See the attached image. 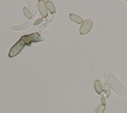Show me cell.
<instances>
[{
	"label": "cell",
	"mask_w": 127,
	"mask_h": 113,
	"mask_svg": "<svg viewBox=\"0 0 127 113\" xmlns=\"http://www.w3.org/2000/svg\"><path fill=\"white\" fill-rule=\"evenodd\" d=\"M100 101L101 104L97 108L95 113H103L105 110L106 107V100L104 95L101 96Z\"/></svg>",
	"instance_id": "cell-6"
},
{
	"label": "cell",
	"mask_w": 127,
	"mask_h": 113,
	"mask_svg": "<svg viewBox=\"0 0 127 113\" xmlns=\"http://www.w3.org/2000/svg\"><path fill=\"white\" fill-rule=\"evenodd\" d=\"M43 21V18H39L35 21V22L34 23V25H37L39 24L40 23H41Z\"/></svg>",
	"instance_id": "cell-12"
},
{
	"label": "cell",
	"mask_w": 127,
	"mask_h": 113,
	"mask_svg": "<svg viewBox=\"0 0 127 113\" xmlns=\"http://www.w3.org/2000/svg\"><path fill=\"white\" fill-rule=\"evenodd\" d=\"M69 17L71 20H72V21H73L78 24H81L83 21V19L81 17H80V16H78L76 14H72V13L70 14L69 15Z\"/></svg>",
	"instance_id": "cell-8"
},
{
	"label": "cell",
	"mask_w": 127,
	"mask_h": 113,
	"mask_svg": "<svg viewBox=\"0 0 127 113\" xmlns=\"http://www.w3.org/2000/svg\"><path fill=\"white\" fill-rule=\"evenodd\" d=\"M23 39L25 44L28 46H30L31 44L33 42H38L43 41L44 40V38L42 37L40 34L38 32H35L29 35H23L21 38Z\"/></svg>",
	"instance_id": "cell-2"
},
{
	"label": "cell",
	"mask_w": 127,
	"mask_h": 113,
	"mask_svg": "<svg viewBox=\"0 0 127 113\" xmlns=\"http://www.w3.org/2000/svg\"><path fill=\"white\" fill-rule=\"evenodd\" d=\"M104 77L106 83L117 94L123 96L126 93V89L112 72L106 68L104 70Z\"/></svg>",
	"instance_id": "cell-1"
},
{
	"label": "cell",
	"mask_w": 127,
	"mask_h": 113,
	"mask_svg": "<svg viewBox=\"0 0 127 113\" xmlns=\"http://www.w3.org/2000/svg\"><path fill=\"white\" fill-rule=\"evenodd\" d=\"M24 41L20 38L10 49L8 53V57L12 58L18 55L25 45Z\"/></svg>",
	"instance_id": "cell-3"
},
{
	"label": "cell",
	"mask_w": 127,
	"mask_h": 113,
	"mask_svg": "<svg viewBox=\"0 0 127 113\" xmlns=\"http://www.w3.org/2000/svg\"><path fill=\"white\" fill-rule=\"evenodd\" d=\"M94 88L95 92L99 95H100L103 91L101 83L99 80H96L94 84Z\"/></svg>",
	"instance_id": "cell-7"
},
{
	"label": "cell",
	"mask_w": 127,
	"mask_h": 113,
	"mask_svg": "<svg viewBox=\"0 0 127 113\" xmlns=\"http://www.w3.org/2000/svg\"><path fill=\"white\" fill-rule=\"evenodd\" d=\"M46 6L48 8V10L51 14H53L56 12V10L54 4L50 1L47 0L46 2Z\"/></svg>",
	"instance_id": "cell-9"
},
{
	"label": "cell",
	"mask_w": 127,
	"mask_h": 113,
	"mask_svg": "<svg viewBox=\"0 0 127 113\" xmlns=\"http://www.w3.org/2000/svg\"><path fill=\"white\" fill-rule=\"evenodd\" d=\"M38 8L42 17L46 18L48 15V12L46 6V3L44 0H38Z\"/></svg>",
	"instance_id": "cell-5"
},
{
	"label": "cell",
	"mask_w": 127,
	"mask_h": 113,
	"mask_svg": "<svg viewBox=\"0 0 127 113\" xmlns=\"http://www.w3.org/2000/svg\"><path fill=\"white\" fill-rule=\"evenodd\" d=\"M93 26V21L90 19H86L83 21L79 28V33L81 35L87 34L91 29Z\"/></svg>",
	"instance_id": "cell-4"
},
{
	"label": "cell",
	"mask_w": 127,
	"mask_h": 113,
	"mask_svg": "<svg viewBox=\"0 0 127 113\" xmlns=\"http://www.w3.org/2000/svg\"><path fill=\"white\" fill-rule=\"evenodd\" d=\"M104 95H105V97H108L110 95V89L109 88V86L107 83H105L104 84Z\"/></svg>",
	"instance_id": "cell-10"
},
{
	"label": "cell",
	"mask_w": 127,
	"mask_h": 113,
	"mask_svg": "<svg viewBox=\"0 0 127 113\" xmlns=\"http://www.w3.org/2000/svg\"><path fill=\"white\" fill-rule=\"evenodd\" d=\"M23 12L24 15L29 19L32 18V14L30 12V11L27 9V8L26 7H24L23 8Z\"/></svg>",
	"instance_id": "cell-11"
}]
</instances>
